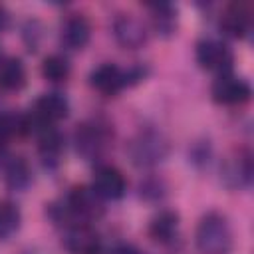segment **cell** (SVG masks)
<instances>
[{
    "label": "cell",
    "instance_id": "cell-16",
    "mask_svg": "<svg viewBox=\"0 0 254 254\" xmlns=\"http://www.w3.org/2000/svg\"><path fill=\"white\" fill-rule=\"evenodd\" d=\"M26 85V67L20 58H4L0 60V89L18 91Z\"/></svg>",
    "mask_w": 254,
    "mask_h": 254
},
{
    "label": "cell",
    "instance_id": "cell-17",
    "mask_svg": "<svg viewBox=\"0 0 254 254\" xmlns=\"http://www.w3.org/2000/svg\"><path fill=\"white\" fill-rule=\"evenodd\" d=\"M4 183L14 189V190H22L32 183V169L30 163L24 157H12L6 161L4 165Z\"/></svg>",
    "mask_w": 254,
    "mask_h": 254
},
{
    "label": "cell",
    "instance_id": "cell-1",
    "mask_svg": "<svg viewBox=\"0 0 254 254\" xmlns=\"http://www.w3.org/2000/svg\"><path fill=\"white\" fill-rule=\"evenodd\" d=\"M194 244L200 254H230L232 250V230L224 214L206 212L194 232Z\"/></svg>",
    "mask_w": 254,
    "mask_h": 254
},
{
    "label": "cell",
    "instance_id": "cell-4",
    "mask_svg": "<svg viewBox=\"0 0 254 254\" xmlns=\"http://www.w3.org/2000/svg\"><path fill=\"white\" fill-rule=\"evenodd\" d=\"M169 151V143L161 131L145 129L139 131L129 143V157L139 167H151L165 159Z\"/></svg>",
    "mask_w": 254,
    "mask_h": 254
},
{
    "label": "cell",
    "instance_id": "cell-11",
    "mask_svg": "<svg viewBox=\"0 0 254 254\" xmlns=\"http://www.w3.org/2000/svg\"><path fill=\"white\" fill-rule=\"evenodd\" d=\"M113 36L119 46L137 50L147 42V28L141 18H137L135 14L123 12V14H117L113 20Z\"/></svg>",
    "mask_w": 254,
    "mask_h": 254
},
{
    "label": "cell",
    "instance_id": "cell-14",
    "mask_svg": "<svg viewBox=\"0 0 254 254\" xmlns=\"http://www.w3.org/2000/svg\"><path fill=\"white\" fill-rule=\"evenodd\" d=\"M179 220H181V218H179V212H177V210L163 208V210H159V212L151 218L147 232H149V236H151L155 242H159V244H169V242L177 236V232H179Z\"/></svg>",
    "mask_w": 254,
    "mask_h": 254
},
{
    "label": "cell",
    "instance_id": "cell-2",
    "mask_svg": "<svg viewBox=\"0 0 254 254\" xmlns=\"http://www.w3.org/2000/svg\"><path fill=\"white\" fill-rule=\"evenodd\" d=\"M73 143H75V151L83 159H87V161L101 159V155L107 151V147L111 143V129L101 119L83 121L75 127Z\"/></svg>",
    "mask_w": 254,
    "mask_h": 254
},
{
    "label": "cell",
    "instance_id": "cell-9",
    "mask_svg": "<svg viewBox=\"0 0 254 254\" xmlns=\"http://www.w3.org/2000/svg\"><path fill=\"white\" fill-rule=\"evenodd\" d=\"M89 83L95 91H99L101 95L113 97L117 95L125 85H129L127 79V69H121L117 64L113 62H103L97 67L91 69L89 73Z\"/></svg>",
    "mask_w": 254,
    "mask_h": 254
},
{
    "label": "cell",
    "instance_id": "cell-5",
    "mask_svg": "<svg viewBox=\"0 0 254 254\" xmlns=\"http://www.w3.org/2000/svg\"><path fill=\"white\" fill-rule=\"evenodd\" d=\"M65 210L73 218H79L81 222H85V220L99 218L103 214L105 206H103V198L93 190V187L75 185L69 189V192L65 196Z\"/></svg>",
    "mask_w": 254,
    "mask_h": 254
},
{
    "label": "cell",
    "instance_id": "cell-20",
    "mask_svg": "<svg viewBox=\"0 0 254 254\" xmlns=\"http://www.w3.org/2000/svg\"><path fill=\"white\" fill-rule=\"evenodd\" d=\"M71 73V65L67 62V58H64L62 54H50L44 58L42 62V75L44 79L52 81V83H64Z\"/></svg>",
    "mask_w": 254,
    "mask_h": 254
},
{
    "label": "cell",
    "instance_id": "cell-19",
    "mask_svg": "<svg viewBox=\"0 0 254 254\" xmlns=\"http://www.w3.org/2000/svg\"><path fill=\"white\" fill-rule=\"evenodd\" d=\"M224 177L228 179L230 185L234 187H244L250 183L252 179V163H250V155L240 151L236 157H232L226 167H224Z\"/></svg>",
    "mask_w": 254,
    "mask_h": 254
},
{
    "label": "cell",
    "instance_id": "cell-7",
    "mask_svg": "<svg viewBox=\"0 0 254 254\" xmlns=\"http://www.w3.org/2000/svg\"><path fill=\"white\" fill-rule=\"evenodd\" d=\"M62 244L67 250V254H101L103 248L99 232L89 222L79 220L65 226Z\"/></svg>",
    "mask_w": 254,
    "mask_h": 254
},
{
    "label": "cell",
    "instance_id": "cell-6",
    "mask_svg": "<svg viewBox=\"0 0 254 254\" xmlns=\"http://www.w3.org/2000/svg\"><path fill=\"white\" fill-rule=\"evenodd\" d=\"M194 56H196V62L202 69L206 71H214V73H228L230 67H232V62H234V56L230 52V48L216 40V38H202L196 42V48H194Z\"/></svg>",
    "mask_w": 254,
    "mask_h": 254
},
{
    "label": "cell",
    "instance_id": "cell-24",
    "mask_svg": "<svg viewBox=\"0 0 254 254\" xmlns=\"http://www.w3.org/2000/svg\"><path fill=\"white\" fill-rule=\"evenodd\" d=\"M8 20H10V14L6 12V8H4V6H0V32L8 26Z\"/></svg>",
    "mask_w": 254,
    "mask_h": 254
},
{
    "label": "cell",
    "instance_id": "cell-15",
    "mask_svg": "<svg viewBox=\"0 0 254 254\" xmlns=\"http://www.w3.org/2000/svg\"><path fill=\"white\" fill-rule=\"evenodd\" d=\"M64 151V137L56 127L38 131V153L46 167H56Z\"/></svg>",
    "mask_w": 254,
    "mask_h": 254
},
{
    "label": "cell",
    "instance_id": "cell-23",
    "mask_svg": "<svg viewBox=\"0 0 254 254\" xmlns=\"http://www.w3.org/2000/svg\"><path fill=\"white\" fill-rule=\"evenodd\" d=\"M8 135H6V131L2 129V125H0V159L4 157V151H6V143H8Z\"/></svg>",
    "mask_w": 254,
    "mask_h": 254
},
{
    "label": "cell",
    "instance_id": "cell-22",
    "mask_svg": "<svg viewBox=\"0 0 254 254\" xmlns=\"http://www.w3.org/2000/svg\"><path fill=\"white\" fill-rule=\"evenodd\" d=\"M109 254H145L141 248H137L135 244H127V242H119V244H115L111 250H109Z\"/></svg>",
    "mask_w": 254,
    "mask_h": 254
},
{
    "label": "cell",
    "instance_id": "cell-21",
    "mask_svg": "<svg viewBox=\"0 0 254 254\" xmlns=\"http://www.w3.org/2000/svg\"><path fill=\"white\" fill-rule=\"evenodd\" d=\"M22 222L20 208L12 200H0V240L10 238Z\"/></svg>",
    "mask_w": 254,
    "mask_h": 254
},
{
    "label": "cell",
    "instance_id": "cell-10",
    "mask_svg": "<svg viewBox=\"0 0 254 254\" xmlns=\"http://www.w3.org/2000/svg\"><path fill=\"white\" fill-rule=\"evenodd\" d=\"M93 190L103 198V200H117L125 194L127 190V181L125 175L115 167V165H97L93 171Z\"/></svg>",
    "mask_w": 254,
    "mask_h": 254
},
{
    "label": "cell",
    "instance_id": "cell-12",
    "mask_svg": "<svg viewBox=\"0 0 254 254\" xmlns=\"http://www.w3.org/2000/svg\"><path fill=\"white\" fill-rule=\"evenodd\" d=\"M91 36V24L83 14H67L60 26V42L67 50H81Z\"/></svg>",
    "mask_w": 254,
    "mask_h": 254
},
{
    "label": "cell",
    "instance_id": "cell-3",
    "mask_svg": "<svg viewBox=\"0 0 254 254\" xmlns=\"http://www.w3.org/2000/svg\"><path fill=\"white\" fill-rule=\"evenodd\" d=\"M69 111V103L67 99L58 93V91H50V93H42L30 113H28V119H30V129L32 131H42L46 127H56L58 121H62Z\"/></svg>",
    "mask_w": 254,
    "mask_h": 254
},
{
    "label": "cell",
    "instance_id": "cell-8",
    "mask_svg": "<svg viewBox=\"0 0 254 254\" xmlns=\"http://www.w3.org/2000/svg\"><path fill=\"white\" fill-rule=\"evenodd\" d=\"M210 95L220 105H242L250 99L252 89L244 77H238L228 71V73H220L212 81Z\"/></svg>",
    "mask_w": 254,
    "mask_h": 254
},
{
    "label": "cell",
    "instance_id": "cell-18",
    "mask_svg": "<svg viewBox=\"0 0 254 254\" xmlns=\"http://www.w3.org/2000/svg\"><path fill=\"white\" fill-rule=\"evenodd\" d=\"M151 10V22L157 34L161 36H171L177 30V8L169 2H159V4H149Z\"/></svg>",
    "mask_w": 254,
    "mask_h": 254
},
{
    "label": "cell",
    "instance_id": "cell-13",
    "mask_svg": "<svg viewBox=\"0 0 254 254\" xmlns=\"http://www.w3.org/2000/svg\"><path fill=\"white\" fill-rule=\"evenodd\" d=\"M220 28L232 38H244L252 28V10L246 2L230 4L220 16Z\"/></svg>",
    "mask_w": 254,
    "mask_h": 254
}]
</instances>
